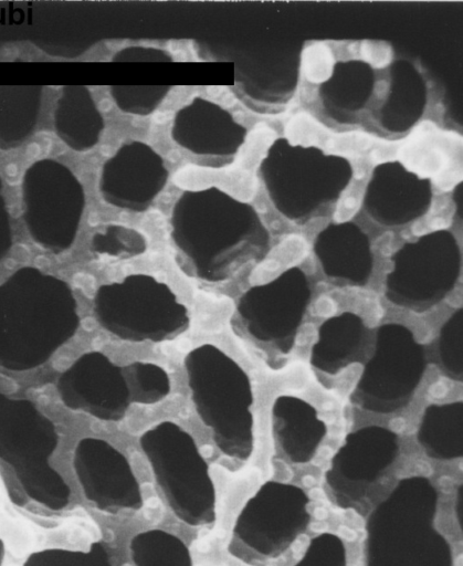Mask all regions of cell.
Masks as SVG:
<instances>
[{
    "label": "cell",
    "mask_w": 463,
    "mask_h": 566,
    "mask_svg": "<svg viewBox=\"0 0 463 566\" xmlns=\"http://www.w3.org/2000/svg\"><path fill=\"white\" fill-rule=\"evenodd\" d=\"M72 465L85 499L97 510L118 514L143 505L139 483L126 457L101 438L77 441Z\"/></svg>",
    "instance_id": "9a60e30c"
},
{
    "label": "cell",
    "mask_w": 463,
    "mask_h": 566,
    "mask_svg": "<svg viewBox=\"0 0 463 566\" xmlns=\"http://www.w3.org/2000/svg\"><path fill=\"white\" fill-rule=\"evenodd\" d=\"M368 329L361 316L343 312L325 319L317 328L309 364L329 376L338 375L365 357Z\"/></svg>",
    "instance_id": "ffe728a7"
},
{
    "label": "cell",
    "mask_w": 463,
    "mask_h": 566,
    "mask_svg": "<svg viewBox=\"0 0 463 566\" xmlns=\"http://www.w3.org/2000/svg\"><path fill=\"white\" fill-rule=\"evenodd\" d=\"M314 253L327 280L339 287H361L372 275L373 256L367 235L355 224L329 226L317 234Z\"/></svg>",
    "instance_id": "ac0fdd59"
},
{
    "label": "cell",
    "mask_w": 463,
    "mask_h": 566,
    "mask_svg": "<svg viewBox=\"0 0 463 566\" xmlns=\"http://www.w3.org/2000/svg\"><path fill=\"white\" fill-rule=\"evenodd\" d=\"M22 566H113L109 555L101 543L88 549L45 548L31 553Z\"/></svg>",
    "instance_id": "f1b7e54d"
},
{
    "label": "cell",
    "mask_w": 463,
    "mask_h": 566,
    "mask_svg": "<svg viewBox=\"0 0 463 566\" xmlns=\"http://www.w3.org/2000/svg\"><path fill=\"white\" fill-rule=\"evenodd\" d=\"M438 500L428 478L401 479L367 517L364 566H453L451 545L434 525Z\"/></svg>",
    "instance_id": "3957f363"
},
{
    "label": "cell",
    "mask_w": 463,
    "mask_h": 566,
    "mask_svg": "<svg viewBox=\"0 0 463 566\" xmlns=\"http://www.w3.org/2000/svg\"><path fill=\"white\" fill-rule=\"evenodd\" d=\"M294 566H346L345 544L336 534L320 533L311 539Z\"/></svg>",
    "instance_id": "f546056e"
},
{
    "label": "cell",
    "mask_w": 463,
    "mask_h": 566,
    "mask_svg": "<svg viewBox=\"0 0 463 566\" xmlns=\"http://www.w3.org/2000/svg\"><path fill=\"white\" fill-rule=\"evenodd\" d=\"M93 314L108 334L129 343L171 340L190 326L188 308L169 285L141 273L101 285Z\"/></svg>",
    "instance_id": "52a82bcc"
},
{
    "label": "cell",
    "mask_w": 463,
    "mask_h": 566,
    "mask_svg": "<svg viewBox=\"0 0 463 566\" xmlns=\"http://www.w3.org/2000/svg\"><path fill=\"white\" fill-rule=\"evenodd\" d=\"M55 388L66 408L102 421H120L131 405L124 368L97 350L78 356L59 375Z\"/></svg>",
    "instance_id": "5bb4252c"
},
{
    "label": "cell",
    "mask_w": 463,
    "mask_h": 566,
    "mask_svg": "<svg viewBox=\"0 0 463 566\" xmlns=\"http://www.w3.org/2000/svg\"><path fill=\"white\" fill-rule=\"evenodd\" d=\"M309 499L297 485L267 481L245 502L232 527L228 552L251 566L283 555L311 523Z\"/></svg>",
    "instance_id": "ba28073f"
},
{
    "label": "cell",
    "mask_w": 463,
    "mask_h": 566,
    "mask_svg": "<svg viewBox=\"0 0 463 566\" xmlns=\"http://www.w3.org/2000/svg\"><path fill=\"white\" fill-rule=\"evenodd\" d=\"M42 94L40 85H0V150L15 149L33 135Z\"/></svg>",
    "instance_id": "603a6c76"
},
{
    "label": "cell",
    "mask_w": 463,
    "mask_h": 566,
    "mask_svg": "<svg viewBox=\"0 0 463 566\" xmlns=\"http://www.w3.org/2000/svg\"><path fill=\"white\" fill-rule=\"evenodd\" d=\"M148 243L136 229L113 224L96 232L91 241V251L103 259L127 260L144 254Z\"/></svg>",
    "instance_id": "484cf974"
},
{
    "label": "cell",
    "mask_w": 463,
    "mask_h": 566,
    "mask_svg": "<svg viewBox=\"0 0 463 566\" xmlns=\"http://www.w3.org/2000/svg\"><path fill=\"white\" fill-rule=\"evenodd\" d=\"M53 128L60 140L76 153L93 149L105 129L104 117L84 85H65L53 111Z\"/></svg>",
    "instance_id": "44dd1931"
},
{
    "label": "cell",
    "mask_w": 463,
    "mask_h": 566,
    "mask_svg": "<svg viewBox=\"0 0 463 566\" xmlns=\"http://www.w3.org/2000/svg\"><path fill=\"white\" fill-rule=\"evenodd\" d=\"M57 443L54 423L31 400L0 392V472L20 507L60 512L69 505L70 488L50 464Z\"/></svg>",
    "instance_id": "277c9868"
},
{
    "label": "cell",
    "mask_w": 463,
    "mask_h": 566,
    "mask_svg": "<svg viewBox=\"0 0 463 566\" xmlns=\"http://www.w3.org/2000/svg\"><path fill=\"white\" fill-rule=\"evenodd\" d=\"M6 547L2 537L0 536V566L3 565Z\"/></svg>",
    "instance_id": "836d02e7"
},
{
    "label": "cell",
    "mask_w": 463,
    "mask_h": 566,
    "mask_svg": "<svg viewBox=\"0 0 463 566\" xmlns=\"http://www.w3.org/2000/svg\"><path fill=\"white\" fill-rule=\"evenodd\" d=\"M425 369L424 347L412 331L400 323L382 324L376 331L373 354L364 366L350 401L373 413L400 411L412 400Z\"/></svg>",
    "instance_id": "8fae6325"
},
{
    "label": "cell",
    "mask_w": 463,
    "mask_h": 566,
    "mask_svg": "<svg viewBox=\"0 0 463 566\" xmlns=\"http://www.w3.org/2000/svg\"><path fill=\"white\" fill-rule=\"evenodd\" d=\"M170 237L190 272L222 283L270 251V234L253 207L215 186L185 190L175 201Z\"/></svg>",
    "instance_id": "6da1fadb"
},
{
    "label": "cell",
    "mask_w": 463,
    "mask_h": 566,
    "mask_svg": "<svg viewBox=\"0 0 463 566\" xmlns=\"http://www.w3.org/2000/svg\"><path fill=\"white\" fill-rule=\"evenodd\" d=\"M112 62H143V63H167L173 62L171 54L160 48L145 45H129L118 50L112 57Z\"/></svg>",
    "instance_id": "4dcf8cb0"
},
{
    "label": "cell",
    "mask_w": 463,
    "mask_h": 566,
    "mask_svg": "<svg viewBox=\"0 0 463 566\" xmlns=\"http://www.w3.org/2000/svg\"><path fill=\"white\" fill-rule=\"evenodd\" d=\"M417 441L424 453L438 461L463 455V401L429 405L417 430Z\"/></svg>",
    "instance_id": "7402d4cb"
},
{
    "label": "cell",
    "mask_w": 463,
    "mask_h": 566,
    "mask_svg": "<svg viewBox=\"0 0 463 566\" xmlns=\"http://www.w3.org/2000/svg\"><path fill=\"white\" fill-rule=\"evenodd\" d=\"M170 137L193 155L233 156L245 140L246 128L217 103L196 96L176 111Z\"/></svg>",
    "instance_id": "e0dca14e"
},
{
    "label": "cell",
    "mask_w": 463,
    "mask_h": 566,
    "mask_svg": "<svg viewBox=\"0 0 463 566\" xmlns=\"http://www.w3.org/2000/svg\"><path fill=\"white\" fill-rule=\"evenodd\" d=\"M386 275L385 297L394 306L424 313L454 289L461 273L459 245L449 231H435L396 251Z\"/></svg>",
    "instance_id": "7c38bea8"
},
{
    "label": "cell",
    "mask_w": 463,
    "mask_h": 566,
    "mask_svg": "<svg viewBox=\"0 0 463 566\" xmlns=\"http://www.w3.org/2000/svg\"><path fill=\"white\" fill-rule=\"evenodd\" d=\"M128 382L131 403L150 406L164 401L170 394L168 373L149 361H133L123 366Z\"/></svg>",
    "instance_id": "d4e9b609"
},
{
    "label": "cell",
    "mask_w": 463,
    "mask_h": 566,
    "mask_svg": "<svg viewBox=\"0 0 463 566\" xmlns=\"http://www.w3.org/2000/svg\"><path fill=\"white\" fill-rule=\"evenodd\" d=\"M139 447L172 513L190 526L215 522V490L206 459L192 436L170 420L139 436Z\"/></svg>",
    "instance_id": "8992f818"
},
{
    "label": "cell",
    "mask_w": 463,
    "mask_h": 566,
    "mask_svg": "<svg viewBox=\"0 0 463 566\" xmlns=\"http://www.w3.org/2000/svg\"><path fill=\"white\" fill-rule=\"evenodd\" d=\"M168 178L161 155L145 142L130 140L103 163L97 187L107 205L139 213L151 207Z\"/></svg>",
    "instance_id": "2e32d148"
},
{
    "label": "cell",
    "mask_w": 463,
    "mask_h": 566,
    "mask_svg": "<svg viewBox=\"0 0 463 566\" xmlns=\"http://www.w3.org/2000/svg\"><path fill=\"white\" fill-rule=\"evenodd\" d=\"M12 244L13 237L10 216L2 193V180L0 177V263L10 253Z\"/></svg>",
    "instance_id": "1f68e13d"
},
{
    "label": "cell",
    "mask_w": 463,
    "mask_h": 566,
    "mask_svg": "<svg viewBox=\"0 0 463 566\" xmlns=\"http://www.w3.org/2000/svg\"><path fill=\"white\" fill-rule=\"evenodd\" d=\"M81 324L70 284L32 265L0 282V370L39 368L76 334Z\"/></svg>",
    "instance_id": "7a4b0ae2"
},
{
    "label": "cell",
    "mask_w": 463,
    "mask_h": 566,
    "mask_svg": "<svg viewBox=\"0 0 463 566\" xmlns=\"http://www.w3.org/2000/svg\"><path fill=\"white\" fill-rule=\"evenodd\" d=\"M190 399L218 449L246 461L254 449L252 384L242 366L215 345L193 347L183 358Z\"/></svg>",
    "instance_id": "5b68a950"
},
{
    "label": "cell",
    "mask_w": 463,
    "mask_h": 566,
    "mask_svg": "<svg viewBox=\"0 0 463 566\" xmlns=\"http://www.w3.org/2000/svg\"><path fill=\"white\" fill-rule=\"evenodd\" d=\"M20 193L22 220L31 240L52 254L70 250L86 206L76 175L54 158H41L23 171Z\"/></svg>",
    "instance_id": "30bf717a"
},
{
    "label": "cell",
    "mask_w": 463,
    "mask_h": 566,
    "mask_svg": "<svg viewBox=\"0 0 463 566\" xmlns=\"http://www.w3.org/2000/svg\"><path fill=\"white\" fill-rule=\"evenodd\" d=\"M273 439L281 453L294 464L313 460L327 434V426L306 400L292 396L276 397L271 407Z\"/></svg>",
    "instance_id": "d6986e66"
},
{
    "label": "cell",
    "mask_w": 463,
    "mask_h": 566,
    "mask_svg": "<svg viewBox=\"0 0 463 566\" xmlns=\"http://www.w3.org/2000/svg\"><path fill=\"white\" fill-rule=\"evenodd\" d=\"M463 307L441 326L436 339V363L441 373L457 382L463 380Z\"/></svg>",
    "instance_id": "4316f807"
},
{
    "label": "cell",
    "mask_w": 463,
    "mask_h": 566,
    "mask_svg": "<svg viewBox=\"0 0 463 566\" xmlns=\"http://www.w3.org/2000/svg\"><path fill=\"white\" fill-rule=\"evenodd\" d=\"M311 298L305 272L297 266L288 268L238 298L232 325L270 363L278 364L293 350Z\"/></svg>",
    "instance_id": "9c48e42d"
},
{
    "label": "cell",
    "mask_w": 463,
    "mask_h": 566,
    "mask_svg": "<svg viewBox=\"0 0 463 566\" xmlns=\"http://www.w3.org/2000/svg\"><path fill=\"white\" fill-rule=\"evenodd\" d=\"M129 553L134 566H192L188 546L164 530L137 533L129 542Z\"/></svg>",
    "instance_id": "cb8c5ba5"
},
{
    "label": "cell",
    "mask_w": 463,
    "mask_h": 566,
    "mask_svg": "<svg viewBox=\"0 0 463 566\" xmlns=\"http://www.w3.org/2000/svg\"><path fill=\"white\" fill-rule=\"evenodd\" d=\"M399 437L380 426H366L345 437L324 474L329 500L338 507H357L399 457Z\"/></svg>",
    "instance_id": "4fadbf2b"
},
{
    "label": "cell",
    "mask_w": 463,
    "mask_h": 566,
    "mask_svg": "<svg viewBox=\"0 0 463 566\" xmlns=\"http://www.w3.org/2000/svg\"><path fill=\"white\" fill-rule=\"evenodd\" d=\"M170 88L168 85H112L109 94L123 113L148 116L161 105Z\"/></svg>",
    "instance_id": "83f0119b"
},
{
    "label": "cell",
    "mask_w": 463,
    "mask_h": 566,
    "mask_svg": "<svg viewBox=\"0 0 463 566\" xmlns=\"http://www.w3.org/2000/svg\"><path fill=\"white\" fill-rule=\"evenodd\" d=\"M462 485L457 488L456 494H455V501H454V510H455V516L457 524L460 526V530L462 531Z\"/></svg>",
    "instance_id": "d6a6232c"
}]
</instances>
